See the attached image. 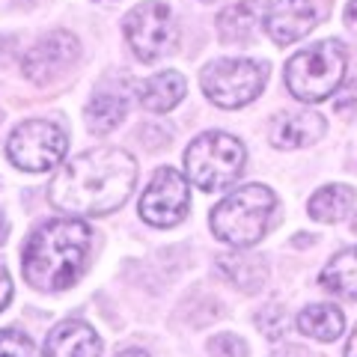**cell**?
Masks as SVG:
<instances>
[{
    "instance_id": "cell-22",
    "label": "cell",
    "mask_w": 357,
    "mask_h": 357,
    "mask_svg": "<svg viewBox=\"0 0 357 357\" xmlns=\"http://www.w3.org/2000/svg\"><path fill=\"white\" fill-rule=\"evenodd\" d=\"M256 325H259V331L265 333L268 340H280L283 333L289 331V319H286V312H283V307H277V304H271L268 310H262L259 316H256Z\"/></svg>"
},
{
    "instance_id": "cell-24",
    "label": "cell",
    "mask_w": 357,
    "mask_h": 357,
    "mask_svg": "<svg viewBox=\"0 0 357 357\" xmlns=\"http://www.w3.org/2000/svg\"><path fill=\"white\" fill-rule=\"evenodd\" d=\"M333 110H337L340 116L357 122V81L342 86V93L337 96V102H333Z\"/></svg>"
},
{
    "instance_id": "cell-12",
    "label": "cell",
    "mask_w": 357,
    "mask_h": 357,
    "mask_svg": "<svg viewBox=\"0 0 357 357\" xmlns=\"http://www.w3.org/2000/svg\"><path fill=\"white\" fill-rule=\"evenodd\" d=\"M102 340L81 319H66L45 340V357H98Z\"/></svg>"
},
{
    "instance_id": "cell-15",
    "label": "cell",
    "mask_w": 357,
    "mask_h": 357,
    "mask_svg": "<svg viewBox=\"0 0 357 357\" xmlns=\"http://www.w3.org/2000/svg\"><path fill=\"white\" fill-rule=\"evenodd\" d=\"M185 89L188 84L178 72H158L137 86V96H140V105L152 110V114H167V110H173L185 98Z\"/></svg>"
},
{
    "instance_id": "cell-2",
    "label": "cell",
    "mask_w": 357,
    "mask_h": 357,
    "mask_svg": "<svg viewBox=\"0 0 357 357\" xmlns=\"http://www.w3.org/2000/svg\"><path fill=\"white\" fill-rule=\"evenodd\" d=\"M93 232L84 220L57 218L33 232L24 248V280L42 292H63L84 274Z\"/></svg>"
},
{
    "instance_id": "cell-7",
    "label": "cell",
    "mask_w": 357,
    "mask_h": 357,
    "mask_svg": "<svg viewBox=\"0 0 357 357\" xmlns=\"http://www.w3.org/2000/svg\"><path fill=\"white\" fill-rule=\"evenodd\" d=\"M66 149H69L66 131L60 126H54V122H45V119L21 122L6 143L9 161H13L18 170H27V173L54 170V167L63 161Z\"/></svg>"
},
{
    "instance_id": "cell-30",
    "label": "cell",
    "mask_w": 357,
    "mask_h": 357,
    "mask_svg": "<svg viewBox=\"0 0 357 357\" xmlns=\"http://www.w3.org/2000/svg\"><path fill=\"white\" fill-rule=\"evenodd\" d=\"M354 229H357V220H354Z\"/></svg>"
},
{
    "instance_id": "cell-27",
    "label": "cell",
    "mask_w": 357,
    "mask_h": 357,
    "mask_svg": "<svg viewBox=\"0 0 357 357\" xmlns=\"http://www.w3.org/2000/svg\"><path fill=\"white\" fill-rule=\"evenodd\" d=\"M345 357H357V328L351 331L349 342H345Z\"/></svg>"
},
{
    "instance_id": "cell-11",
    "label": "cell",
    "mask_w": 357,
    "mask_h": 357,
    "mask_svg": "<svg viewBox=\"0 0 357 357\" xmlns=\"http://www.w3.org/2000/svg\"><path fill=\"white\" fill-rule=\"evenodd\" d=\"M77 60V39L66 30H54L42 36L24 57V75L36 84H48L51 77L63 75Z\"/></svg>"
},
{
    "instance_id": "cell-20",
    "label": "cell",
    "mask_w": 357,
    "mask_h": 357,
    "mask_svg": "<svg viewBox=\"0 0 357 357\" xmlns=\"http://www.w3.org/2000/svg\"><path fill=\"white\" fill-rule=\"evenodd\" d=\"M128 114V102L114 93H98L93 102L86 105V128L93 134H107L114 131Z\"/></svg>"
},
{
    "instance_id": "cell-28",
    "label": "cell",
    "mask_w": 357,
    "mask_h": 357,
    "mask_svg": "<svg viewBox=\"0 0 357 357\" xmlns=\"http://www.w3.org/2000/svg\"><path fill=\"white\" fill-rule=\"evenodd\" d=\"M116 357H149V354L140 351V349H128V351H122V354H116Z\"/></svg>"
},
{
    "instance_id": "cell-3",
    "label": "cell",
    "mask_w": 357,
    "mask_h": 357,
    "mask_svg": "<svg viewBox=\"0 0 357 357\" xmlns=\"http://www.w3.org/2000/svg\"><path fill=\"white\" fill-rule=\"evenodd\" d=\"M277 211V197L265 185H244L236 194L220 199L211 211V232L229 248H253L271 227Z\"/></svg>"
},
{
    "instance_id": "cell-4",
    "label": "cell",
    "mask_w": 357,
    "mask_h": 357,
    "mask_svg": "<svg viewBox=\"0 0 357 357\" xmlns=\"http://www.w3.org/2000/svg\"><path fill=\"white\" fill-rule=\"evenodd\" d=\"M345 66H349V54L340 39L316 42L286 63V86L298 102H325L342 84Z\"/></svg>"
},
{
    "instance_id": "cell-9",
    "label": "cell",
    "mask_w": 357,
    "mask_h": 357,
    "mask_svg": "<svg viewBox=\"0 0 357 357\" xmlns=\"http://www.w3.org/2000/svg\"><path fill=\"white\" fill-rule=\"evenodd\" d=\"M191 208V188L188 178L173 170V167H161L152 176L146 194L140 197V218L149 227H176L178 220Z\"/></svg>"
},
{
    "instance_id": "cell-23",
    "label": "cell",
    "mask_w": 357,
    "mask_h": 357,
    "mask_svg": "<svg viewBox=\"0 0 357 357\" xmlns=\"http://www.w3.org/2000/svg\"><path fill=\"white\" fill-rule=\"evenodd\" d=\"M208 354L211 357H250V349L236 333H218V337L208 342Z\"/></svg>"
},
{
    "instance_id": "cell-21",
    "label": "cell",
    "mask_w": 357,
    "mask_h": 357,
    "mask_svg": "<svg viewBox=\"0 0 357 357\" xmlns=\"http://www.w3.org/2000/svg\"><path fill=\"white\" fill-rule=\"evenodd\" d=\"M0 357H36V349L27 333L21 331H0Z\"/></svg>"
},
{
    "instance_id": "cell-16",
    "label": "cell",
    "mask_w": 357,
    "mask_h": 357,
    "mask_svg": "<svg viewBox=\"0 0 357 357\" xmlns=\"http://www.w3.org/2000/svg\"><path fill=\"white\" fill-rule=\"evenodd\" d=\"M298 331L304 333V337L333 342L337 337H342L345 316H342V310L333 304H310L298 312Z\"/></svg>"
},
{
    "instance_id": "cell-17",
    "label": "cell",
    "mask_w": 357,
    "mask_h": 357,
    "mask_svg": "<svg viewBox=\"0 0 357 357\" xmlns=\"http://www.w3.org/2000/svg\"><path fill=\"white\" fill-rule=\"evenodd\" d=\"M310 215L321 223H337L342 218H349V211L354 208V188L349 185H325L310 197Z\"/></svg>"
},
{
    "instance_id": "cell-6",
    "label": "cell",
    "mask_w": 357,
    "mask_h": 357,
    "mask_svg": "<svg viewBox=\"0 0 357 357\" xmlns=\"http://www.w3.org/2000/svg\"><path fill=\"white\" fill-rule=\"evenodd\" d=\"M268 66L248 57H229L208 63L199 75V86L218 107L236 110L250 105L256 96L265 89Z\"/></svg>"
},
{
    "instance_id": "cell-18",
    "label": "cell",
    "mask_w": 357,
    "mask_h": 357,
    "mask_svg": "<svg viewBox=\"0 0 357 357\" xmlns=\"http://www.w3.org/2000/svg\"><path fill=\"white\" fill-rule=\"evenodd\" d=\"M321 286L340 298H357V248L337 253L321 271Z\"/></svg>"
},
{
    "instance_id": "cell-25",
    "label": "cell",
    "mask_w": 357,
    "mask_h": 357,
    "mask_svg": "<svg viewBox=\"0 0 357 357\" xmlns=\"http://www.w3.org/2000/svg\"><path fill=\"white\" fill-rule=\"evenodd\" d=\"M13 301V280H9V271L0 265V310H6V304Z\"/></svg>"
},
{
    "instance_id": "cell-8",
    "label": "cell",
    "mask_w": 357,
    "mask_h": 357,
    "mask_svg": "<svg viewBox=\"0 0 357 357\" xmlns=\"http://www.w3.org/2000/svg\"><path fill=\"white\" fill-rule=\"evenodd\" d=\"M122 30H126L128 45L143 63H155L167 57V54H173L178 42L173 13L158 0L134 6L126 15V21H122Z\"/></svg>"
},
{
    "instance_id": "cell-10",
    "label": "cell",
    "mask_w": 357,
    "mask_h": 357,
    "mask_svg": "<svg viewBox=\"0 0 357 357\" xmlns=\"http://www.w3.org/2000/svg\"><path fill=\"white\" fill-rule=\"evenodd\" d=\"M328 15V0H277L268 9L265 30L277 45H292Z\"/></svg>"
},
{
    "instance_id": "cell-5",
    "label": "cell",
    "mask_w": 357,
    "mask_h": 357,
    "mask_svg": "<svg viewBox=\"0 0 357 357\" xmlns=\"http://www.w3.org/2000/svg\"><path fill=\"white\" fill-rule=\"evenodd\" d=\"M244 161H248V152H244L241 140L223 131L199 134L185 152L188 178L199 191H208V194L223 191V188L236 182L244 173Z\"/></svg>"
},
{
    "instance_id": "cell-29",
    "label": "cell",
    "mask_w": 357,
    "mask_h": 357,
    "mask_svg": "<svg viewBox=\"0 0 357 357\" xmlns=\"http://www.w3.org/2000/svg\"><path fill=\"white\" fill-rule=\"evenodd\" d=\"M6 236V220H3V215H0V238Z\"/></svg>"
},
{
    "instance_id": "cell-14",
    "label": "cell",
    "mask_w": 357,
    "mask_h": 357,
    "mask_svg": "<svg viewBox=\"0 0 357 357\" xmlns=\"http://www.w3.org/2000/svg\"><path fill=\"white\" fill-rule=\"evenodd\" d=\"M268 18V0H241L218 15V33L223 42H248L256 27Z\"/></svg>"
},
{
    "instance_id": "cell-13",
    "label": "cell",
    "mask_w": 357,
    "mask_h": 357,
    "mask_svg": "<svg viewBox=\"0 0 357 357\" xmlns=\"http://www.w3.org/2000/svg\"><path fill=\"white\" fill-rule=\"evenodd\" d=\"M325 134V119L312 110H286L271 122V143L277 149L312 146Z\"/></svg>"
},
{
    "instance_id": "cell-19",
    "label": "cell",
    "mask_w": 357,
    "mask_h": 357,
    "mask_svg": "<svg viewBox=\"0 0 357 357\" xmlns=\"http://www.w3.org/2000/svg\"><path fill=\"white\" fill-rule=\"evenodd\" d=\"M220 271L229 277L232 283L244 292H259L268 280V268L259 256H248V253H229V256H220Z\"/></svg>"
},
{
    "instance_id": "cell-1",
    "label": "cell",
    "mask_w": 357,
    "mask_h": 357,
    "mask_svg": "<svg viewBox=\"0 0 357 357\" xmlns=\"http://www.w3.org/2000/svg\"><path fill=\"white\" fill-rule=\"evenodd\" d=\"M137 182V161L119 146H102L72 158L51 178V206L69 215H107L128 199Z\"/></svg>"
},
{
    "instance_id": "cell-26",
    "label": "cell",
    "mask_w": 357,
    "mask_h": 357,
    "mask_svg": "<svg viewBox=\"0 0 357 357\" xmlns=\"http://www.w3.org/2000/svg\"><path fill=\"white\" fill-rule=\"evenodd\" d=\"M345 24L357 30V0H351V3L345 6Z\"/></svg>"
}]
</instances>
